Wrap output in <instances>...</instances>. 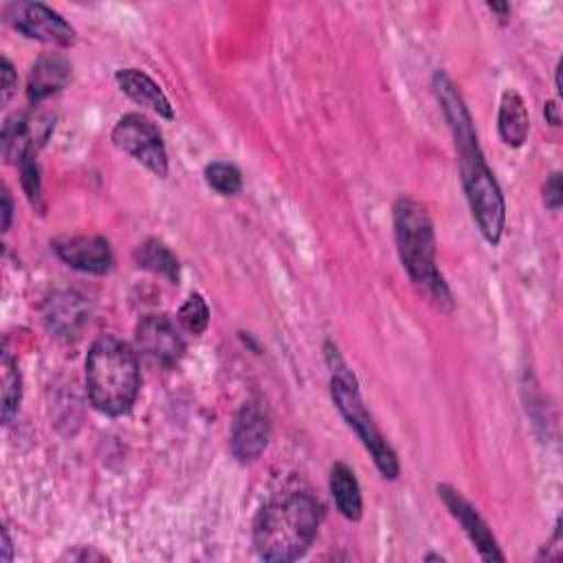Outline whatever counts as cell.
Returning <instances> with one entry per match:
<instances>
[{"label":"cell","instance_id":"26","mask_svg":"<svg viewBox=\"0 0 563 563\" xmlns=\"http://www.w3.org/2000/svg\"><path fill=\"white\" fill-rule=\"evenodd\" d=\"M543 114H545V121H548L550 125H559V123H561V114H559V106H556V101H545Z\"/></svg>","mask_w":563,"mask_h":563},{"label":"cell","instance_id":"16","mask_svg":"<svg viewBox=\"0 0 563 563\" xmlns=\"http://www.w3.org/2000/svg\"><path fill=\"white\" fill-rule=\"evenodd\" d=\"M499 136L508 147H521L528 139L530 117L526 103L517 90H506L499 101V117H497Z\"/></svg>","mask_w":563,"mask_h":563},{"label":"cell","instance_id":"4","mask_svg":"<svg viewBox=\"0 0 563 563\" xmlns=\"http://www.w3.org/2000/svg\"><path fill=\"white\" fill-rule=\"evenodd\" d=\"M139 387V361L130 345L112 334L95 339L86 356V391L92 407L106 416H123L132 409Z\"/></svg>","mask_w":563,"mask_h":563},{"label":"cell","instance_id":"29","mask_svg":"<svg viewBox=\"0 0 563 563\" xmlns=\"http://www.w3.org/2000/svg\"><path fill=\"white\" fill-rule=\"evenodd\" d=\"M70 559H106L103 554H99V552H81V554H70Z\"/></svg>","mask_w":563,"mask_h":563},{"label":"cell","instance_id":"3","mask_svg":"<svg viewBox=\"0 0 563 563\" xmlns=\"http://www.w3.org/2000/svg\"><path fill=\"white\" fill-rule=\"evenodd\" d=\"M396 246L413 288L438 310L449 312L453 299L444 277L435 266L433 224L422 202L400 196L394 202Z\"/></svg>","mask_w":563,"mask_h":563},{"label":"cell","instance_id":"11","mask_svg":"<svg viewBox=\"0 0 563 563\" xmlns=\"http://www.w3.org/2000/svg\"><path fill=\"white\" fill-rule=\"evenodd\" d=\"M438 495L442 497L444 506L449 508V512L462 523L466 537L471 539V543L477 548L479 556L484 561H504V552L497 545L495 534L490 532L488 523L482 519V515L460 495V490H455L449 484H440L438 486Z\"/></svg>","mask_w":563,"mask_h":563},{"label":"cell","instance_id":"9","mask_svg":"<svg viewBox=\"0 0 563 563\" xmlns=\"http://www.w3.org/2000/svg\"><path fill=\"white\" fill-rule=\"evenodd\" d=\"M271 440V418L260 398L246 400L231 424V453L238 462L246 464L257 460Z\"/></svg>","mask_w":563,"mask_h":563},{"label":"cell","instance_id":"17","mask_svg":"<svg viewBox=\"0 0 563 563\" xmlns=\"http://www.w3.org/2000/svg\"><path fill=\"white\" fill-rule=\"evenodd\" d=\"M330 493H332V499L336 504V510L350 519V521H356L361 519L363 515V497H361V488H358V482L354 477V471L343 464V462H336L330 471Z\"/></svg>","mask_w":563,"mask_h":563},{"label":"cell","instance_id":"25","mask_svg":"<svg viewBox=\"0 0 563 563\" xmlns=\"http://www.w3.org/2000/svg\"><path fill=\"white\" fill-rule=\"evenodd\" d=\"M11 216H13L11 196H9V189L2 187V231H9V227H11Z\"/></svg>","mask_w":563,"mask_h":563},{"label":"cell","instance_id":"14","mask_svg":"<svg viewBox=\"0 0 563 563\" xmlns=\"http://www.w3.org/2000/svg\"><path fill=\"white\" fill-rule=\"evenodd\" d=\"M90 308L84 297L75 292H57L46 301L44 321L57 336L77 334L88 321Z\"/></svg>","mask_w":563,"mask_h":563},{"label":"cell","instance_id":"23","mask_svg":"<svg viewBox=\"0 0 563 563\" xmlns=\"http://www.w3.org/2000/svg\"><path fill=\"white\" fill-rule=\"evenodd\" d=\"M563 202V187H561V172H552L543 187V205L550 211H559Z\"/></svg>","mask_w":563,"mask_h":563},{"label":"cell","instance_id":"12","mask_svg":"<svg viewBox=\"0 0 563 563\" xmlns=\"http://www.w3.org/2000/svg\"><path fill=\"white\" fill-rule=\"evenodd\" d=\"M53 249L57 257L68 264L70 268H77L81 273L103 275L112 266V251L106 238L101 235H73V238H59L53 242Z\"/></svg>","mask_w":563,"mask_h":563},{"label":"cell","instance_id":"6","mask_svg":"<svg viewBox=\"0 0 563 563\" xmlns=\"http://www.w3.org/2000/svg\"><path fill=\"white\" fill-rule=\"evenodd\" d=\"M112 143L130 154L134 161L145 165L156 176H167V152L158 128L139 112L123 114L112 128Z\"/></svg>","mask_w":563,"mask_h":563},{"label":"cell","instance_id":"5","mask_svg":"<svg viewBox=\"0 0 563 563\" xmlns=\"http://www.w3.org/2000/svg\"><path fill=\"white\" fill-rule=\"evenodd\" d=\"M328 361L332 365L330 394H332V400H334L336 409L341 411L345 422L356 431L363 446L372 453L374 464L378 466L383 477L396 479L398 477V457H396L394 449L389 446V442L385 440V435L380 433V429L376 427L367 407L363 405V398L358 394L354 374L347 372V367L339 358L336 350L328 352Z\"/></svg>","mask_w":563,"mask_h":563},{"label":"cell","instance_id":"13","mask_svg":"<svg viewBox=\"0 0 563 563\" xmlns=\"http://www.w3.org/2000/svg\"><path fill=\"white\" fill-rule=\"evenodd\" d=\"M70 77H73V68L64 55L59 53L42 55L29 73V81H26L29 101L40 103L46 97L59 92L62 88L68 86Z\"/></svg>","mask_w":563,"mask_h":563},{"label":"cell","instance_id":"28","mask_svg":"<svg viewBox=\"0 0 563 563\" xmlns=\"http://www.w3.org/2000/svg\"><path fill=\"white\" fill-rule=\"evenodd\" d=\"M488 9H490V11H497L501 18H506V15H508V11H510V7H508V4H499V2H490V4H488Z\"/></svg>","mask_w":563,"mask_h":563},{"label":"cell","instance_id":"15","mask_svg":"<svg viewBox=\"0 0 563 563\" xmlns=\"http://www.w3.org/2000/svg\"><path fill=\"white\" fill-rule=\"evenodd\" d=\"M114 79H117L119 88L139 106H145L165 119H174L169 99L165 97V92L158 88V84L150 75H145L139 68H121V70H117Z\"/></svg>","mask_w":563,"mask_h":563},{"label":"cell","instance_id":"27","mask_svg":"<svg viewBox=\"0 0 563 563\" xmlns=\"http://www.w3.org/2000/svg\"><path fill=\"white\" fill-rule=\"evenodd\" d=\"M2 550H4V554H2V561H11V539H9V532H7V528H2Z\"/></svg>","mask_w":563,"mask_h":563},{"label":"cell","instance_id":"22","mask_svg":"<svg viewBox=\"0 0 563 563\" xmlns=\"http://www.w3.org/2000/svg\"><path fill=\"white\" fill-rule=\"evenodd\" d=\"M20 180H22V189L31 202L33 209H37L40 213L44 211V198H42V178H40V167L35 161V154H26L20 163Z\"/></svg>","mask_w":563,"mask_h":563},{"label":"cell","instance_id":"18","mask_svg":"<svg viewBox=\"0 0 563 563\" xmlns=\"http://www.w3.org/2000/svg\"><path fill=\"white\" fill-rule=\"evenodd\" d=\"M134 262H136V266L145 268V271H152V273L165 277L172 284H176L178 277H180V266H178L176 255L161 240H154V238L145 240L136 249Z\"/></svg>","mask_w":563,"mask_h":563},{"label":"cell","instance_id":"2","mask_svg":"<svg viewBox=\"0 0 563 563\" xmlns=\"http://www.w3.org/2000/svg\"><path fill=\"white\" fill-rule=\"evenodd\" d=\"M321 504L308 493H286L264 504L253 521V548L264 561H295L317 537Z\"/></svg>","mask_w":563,"mask_h":563},{"label":"cell","instance_id":"21","mask_svg":"<svg viewBox=\"0 0 563 563\" xmlns=\"http://www.w3.org/2000/svg\"><path fill=\"white\" fill-rule=\"evenodd\" d=\"M176 319H178V325L185 332H189L194 336L202 334L207 330V325H209V306L202 299V295H198V292L189 295L187 301L178 308Z\"/></svg>","mask_w":563,"mask_h":563},{"label":"cell","instance_id":"19","mask_svg":"<svg viewBox=\"0 0 563 563\" xmlns=\"http://www.w3.org/2000/svg\"><path fill=\"white\" fill-rule=\"evenodd\" d=\"M2 422L9 424L11 418L18 413L20 407V372L15 358L9 354V350H2Z\"/></svg>","mask_w":563,"mask_h":563},{"label":"cell","instance_id":"10","mask_svg":"<svg viewBox=\"0 0 563 563\" xmlns=\"http://www.w3.org/2000/svg\"><path fill=\"white\" fill-rule=\"evenodd\" d=\"M55 125L51 114L15 112L2 125V156L7 163H20L46 143Z\"/></svg>","mask_w":563,"mask_h":563},{"label":"cell","instance_id":"8","mask_svg":"<svg viewBox=\"0 0 563 563\" xmlns=\"http://www.w3.org/2000/svg\"><path fill=\"white\" fill-rule=\"evenodd\" d=\"M136 352L152 365L174 367L183 352L185 341L176 330V323L167 314H145L134 328Z\"/></svg>","mask_w":563,"mask_h":563},{"label":"cell","instance_id":"20","mask_svg":"<svg viewBox=\"0 0 563 563\" xmlns=\"http://www.w3.org/2000/svg\"><path fill=\"white\" fill-rule=\"evenodd\" d=\"M205 180L211 189H216L222 196H235L242 189V174L231 163H209L205 167Z\"/></svg>","mask_w":563,"mask_h":563},{"label":"cell","instance_id":"1","mask_svg":"<svg viewBox=\"0 0 563 563\" xmlns=\"http://www.w3.org/2000/svg\"><path fill=\"white\" fill-rule=\"evenodd\" d=\"M433 92L440 101V108H442L449 130L453 134L460 176H462V185L466 191L471 213H473L482 235L490 244H497L501 238V231H504V222H506V205H504L501 189L479 150L471 112H468L457 86L442 70H438L433 75Z\"/></svg>","mask_w":563,"mask_h":563},{"label":"cell","instance_id":"7","mask_svg":"<svg viewBox=\"0 0 563 563\" xmlns=\"http://www.w3.org/2000/svg\"><path fill=\"white\" fill-rule=\"evenodd\" d=\"M7 22L22 35L55 46H70L75 42V29L51 7L42 2H11L4 7Z\"/></svg>","mask_w":563,"mask_h":563},{"label":"cell","instance_id":"24","mask_svg":"<svg viewBox=\"0 0 563 563\" xmlns=\"http://www.w3.org/2000/svg\"><path fill=\"white\" fill-rule=\"evenodd\" d=\"M18 88V77H15V70L11 66V62L7 57H2V106L9 103V99L13 97Z\"/></svg>","mask_w":563,"mask_h":563}]
</instances>
